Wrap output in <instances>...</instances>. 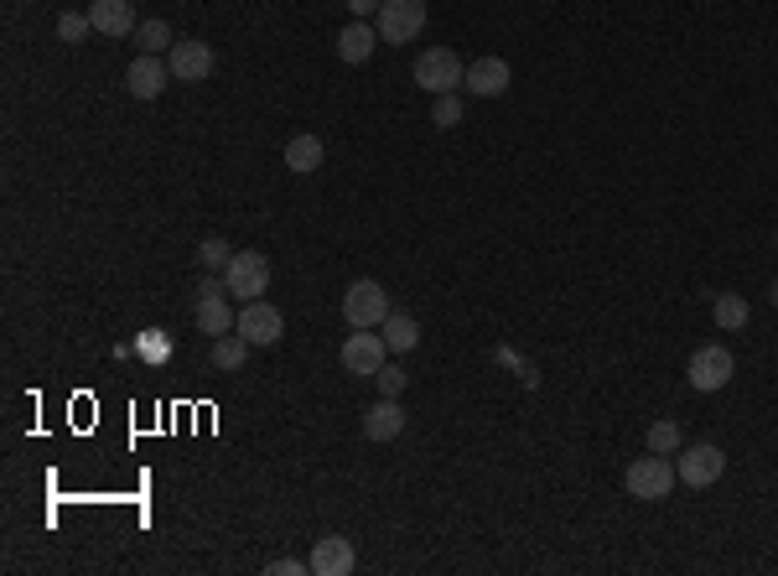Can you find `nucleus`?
Masks as SVG:
<instances>
[{
    "label": "nucleus",
    "instance_id": "nucleus-1",
    "mask_svg": "<svg viewBox=\"0 0 778 576\" xmlns=\"http://www.w3.org/2000/svg\"><path fill=\"white\" fill-rule=\"evenodd\" d=\"M680 483L675 462L664 458V452H649V458H633L623 473V489L633 493V499H643V504H660V499H670V489Z\"/></svg>",
    "mask_w": 778,
    "mask_h": 576
},
{
    "label": "nucleus",
    "instance_id": "nucleus-2",
    "mask_svg": "<svg viewBox=\"0 0 778 576\" xmlns=\"http://www.w3.org/2000/svg\"><path fill=\"white\" fill-rule=\"evenodd\" d=\"M374 27H379L385 48H406V42H416L425 32V0H385Z\"/></svg>",
    "mask_w": 778,
    "mask_h": 576
},
{
    "label": "nucleus",
    "instance_id": "nucleus-3",
    "mask_svg": "<svg viewBox=\"0 0 778 576\" xmlns=\"http://www.w3.org/2000/svg\"><path fill=\"white\" fill-rule=\"evenodd\" d=\"M462 78H467V63H462L452 48H425L421 57H416V84H421L425 94H458Z\"/></svg>",
    "mask_w": 778,
    "mask_h": 576
},
{
    "label": "nucleus",
    "instance_id": "nucleus-4",
    "mask_svg": "<svg viewBox=\"0 0 778 576\" xmlns=\"http://www.w3.org/2000/svg\"><path fill=\"white\" fill-rule=\"evenodd\" d=\"M732 374H737V358H732V348H722V343H706V348H695L691 364H685V379H691V390H701V395L727 390Z\"/></svg>",
    "mask_w": 778,
    "mask_h": 576
},
{
    "label": "nucleus",
    "instance_id": "nucleus-5",
    "mask_svg": "<svg viewBox=\"0 0 778 576\" xmlns=\"http://www.w3.org/2000/svg\"><path fill=\"white\" fill-rule=\"evenodd\" d=\"M223 286H229V296H239V302L265 296V291H271V260L260 250H234L229 271H223Z\"/></svg>",
    "mask_w": 778,
    "mask_h": 576
},
{
    "label": "nucleus",
    "instance_id": "nucleus-6",
    "mask_svg": "<svg viewBox=\"0 0 778 576\" xmlns=\"http://www.w3.org/2000/svg\"><path fill=\"white\" fill-rule=\"evenodd\" d=\"M675 473H680V483H691V489H711V483H722V473H727V452H722L716 441L680 447Z\"/></svg>",
    "mask_w": 778,
    "mask_h": 576
},
{
    "label": "nucleus",
    "instance_id": "nucleus-7",
    "mask_svg": "<svg viewBox=\"0 0 778 576\" xmlns=\"http://www.w3.org/2000/svg\"><path fill=\"white\" fill-rule=\"evenodd\" d=\"M395 312L389 306V291L379 281H354V286L343 291V323L348 327H379Z\"/></svg>",
    "mask_w": 778,
    "mask_h": 576
},
{
    "label": "nucleus",
    "instance_id": "nucleus-8",
    "mask_svg": "<svg viewBox=\"0 0 778 576\" xmlns=\"http://www.w3.org/2000/svg\"><path fill=\"white\" fill-rule=\"evenodd\" d=\"M234 333L244 343H254V348H271V343H281V333H286V317H281V306H271L265 296H254V302L239 306Z\"/></svg>",
    "mask_w": 778,
    "mask_h": 576
},
{
    "label": "nucleus",
    "instance_id": "nucleus-9",
    "mask_svg": "<svg viewBox=\"0 0 778 576\" xmlns=\"http://www.w3.org/2000/svg\"><path fill=\"white\" fill-rule=\"evenodd\" d=\"M385 354L389 343L385 333H374V327H354V338L343 343V374H358V379H374V374L385 369Z\"/></svg>",
    "mask_w": 778,
    "mask_h": 576
},
{
    "label": "nucleus",
    "instance_id": "nucleus-10",
    "mask_svg": "<svg viewBox=\"0 0 778 576\" xmlns=\"http://www.w3.org/2000/svg\"><path fill=\"white\" fill-rule=\"evenodd\" d=\"M167 63H171V78L177 84H208L213 78V69H219V57H213V48L208 42H177V48L167 52Z\"/></svg>",
    "mask_w": 778,
    "mask_h": 576
},
{
    "label": "nucleus",
    "instance_id": "nucleus-11",
    "mask_svg": "<svg viewBox=\"0 0 778 576\" xmlns=\"http://www.w3.org/2000/svg\"><path fill=\"white\" fill-rule=\"evenodd\" d=\"M171 84V63L151 57V52H140L136 63L125 69V88H130V100H161Z\"/></svg>",
    "mask_w": 778,
    "mask_h": 576
},
{
    "label": "nucleus",
    "instance_id": "nucleus-12",
    "mask_svg": "<svg viewBox=\"0 0 778 576\" xmlns=\"http://www.w3.org/2000/svg\"><path fill=\"white\" fill-rule=\"evenodd\" d=\"M467 94H477V100H498V94H508V84H514V69H508L504 57H477V63H467Z\"/></svg>",
    "mask_w": 778,
    "mask_h": 576
},
{
    "label": "nucleus",
    "instance_id": "nucleus-13",
    "mask_svg": "<svg viewBox=\"0 0 778 576\" xmlns=\"http://www.w3.org/2000/svg\"><path fill=\"white\" fill-rule=\"evenodd\" d=\"M358 566V551L354 541H343V535H322L312 545V576H348Z\"/></svg>",
    "mask_w": 778,
    "mask_h": 576
},
{
    "label": "nucleus",
    "instance_id": "nucleus-14",
    "mask_svg": "<svg viewBox=\"0 0 778 576\" xmlns=\"http://www.w3.org/2000/svg\"><path fill=\"white\" fill-rule=\"evenodd\" d=\"M88 21H94V32L99 36H136V6H130V0H94V6H88Z\"/></svg>",
    "mask_w": 778,
    "mask_h": 576
},
{
    "label": "nucleus",
    "instance_id": "nucleus-15",
    "mask_svg": "<svg viewBox=\"0 0 778 576\" xmlns=\"http://www.w3.org/2000/svg\"><path fill=\"white\" fill-rule=\"evenodd\" d=\"M406 431V406L395 395H379V406L364 410V437L369 441H395Z\"/></svg>",
    "mask_w": 778,
    "mask_h": 576
},
{
    "label": "nucleus",
    "instance_id": "nucleus-16",
    "mask_svg": "<svg viewBox=\"0 0 778 576\" xmlns=\"http://www.w3.org/2000/svg\"><path fill=\"white\" fill-rule=\"evenodd\" d=\"M374 48H385L374 21H348V27L338 32V57H343V63H354V69H358V63H369Z\"/></svg>",
    "mask_w": 778,
    "mask_h": 576
},
{
    "label": "nucleus",
    "instance_id": "nucleus-17",
    "mask_svg": "<svg viewBox=\"0 0 778 576\" xmlns=\"http://www.w3.org/2000/svg\"><path fill=\"white\" fill-rule=\"evenodd\" d=\"M239 312L229 306V291H213V296H198V333L208 338H223V333H234Z\"/></svg>",
    "mask_w": 778,
    "mask_h": 576
},
{
    "label": "nucleus",
    "instance_id": "nucleus-18",
    "mask_svg": "<svg viewBox=\"0 0 778 576\" xmlns=\"http://www.w3.org/2000/svg\"><path fill=\"white\" fill-rule=\"evenodd\" d=\"M322 156H327L322 136H291V140H286V167L296 171V177L317 171V167H322Z\"/></svg>",
    "mask_w": 778,
    "mask_h": 576
},
{
    "label": "nucleus",
    "instance_id": "nucleus-19",
    "mask_svg": "<svg viewBox=\"0 0 778 576\" xmlns=\"http://www.w3.org/2000/svg\"><path fill=\"white\" fill-rule=\"evenodd\" d=\"M385 343H389V354H410L416 343H421V323L410 317V312H389L385 323Z\"/></svg>",
    "mask_w": 778,
    "mask_h": 576
},
{
    "label": "nucleus",
    "instance_id": "nucleus-20",
    "mask_svg": "<svg viewBox=\"0 0 778 576\" xmlns=\"http://www.w3.org/2000/svg\"><path fill=\"white\" fill-rule=\"evenodd\" d=\"M711 317H716V327H722V333H743L747 317H753V306H747L737 291H722V296H716V306H711Z\"/></svg>",
    "mask_w": 778,
    "mask_h": 576
},
{
    "label": "nucleus",
    "instance_id": "nucleus-21",
    "mask_svg": "<svg viewBox=\"0 0 778 576\" xmlns=\"http://www.w3.org/2000/svg\"><path fill=\"white\" fill-rule=\"evenodd\" d=\"M250 348H254V343L234 338V333H223V338H213V369H223V374L244 369V358H250Z\"/></svg>",
    "mask_w": 778,
    "mask_h": 576
},
{
    "label": "nucleus",
    "instance_id": "nucleus-22",
    "mask_svg": "<svg viewBox=\"0 0 778 576\" xmlns=\"http://www.w3.org/2000/svg\"><path fill=\"white\" fill-rule=\"evenodd\" d=\"M136 48L151 52V57H161V52H171L177 42H171V27H167V21L156 17V21H140V27H136Z\"/></svg>",
    "mask_w": 778,
    "mask_h": 576
},
{
    "label": "nucleus",
    "instance_id": "nucleus-23",
    "mask_svg": "<svg viewBox=\"0 0 778 576\" xmlns=\"http://www.w3.org/2000/svg\"><path fill=\"white\" fill-rule=\"evenodd\" d=\"M680 447H685V437H680L675 421H654V426H649V452H664V458H675Z\"/></svg>",
    "mask_w": 778,
    "mask_h": 576
},
{
    "label": "nucleus",
    "instance_id": "nucleus-24",
    "mask_svg": "<svg viewBox=\"0 0 778 576\" xmlns=\"http://www.w3.org/2000/svg\"><path fill=\"white\" fill-rule=\"evenodd\" d=\"M431 125H441V130L462 125V100H458V94H431Z\"/></svg>",
    "mask_w": 778,
    "mask_h": 576
},
{
    "label": "nucleus",
    "instance_id": "nucleus-25",
    "mask_svg": "<svg viewBox=\"0 0 778 576\" xmlns=\"http://www.w3.org/2000/svg\"><path fill=\"white\" fill-rule=\"evenodd\" d=\"M198 260H203L208 271H229V260H234V250H229V239L208 234L203 244H198Z\"/></svg>",
    "mask_w": 778,
    "mask_h": 576
},
{
    "label": "nucleus",
    "instance_id": "nucleus-26",
    "mask_svg": "<svg viewBox=\"0 0 778 576\" xmlns=\"http://www.w3.org/2000/svg\"><path fill=\"white\" fill-rule=\"evenodd\" d=\"M88 32H94L88 11H63V17H57V36H63V42H84Z\"/></svg>",
    "mask_w": 778,
    "mask_h": 576
},
{
    "label": "nucleus",
    "instance_id": "nucleus-27",
    "mask_svg": "<svg viewBox=\"0 0 778 576\" xmlns=\"http://www.w3.org/2000/svg\"><path fill=\"white\" fill-rule=\"evenodd\" d=\"M406 379H410V374L400 369V364H385V369L374 374V385H379V395H395V400L406 395Z\"/></svg>",
    "mask_w": 778,
    "mask_h": 576
},
{
    "label": "nucleus",
    "instance_id": "nucleus-28",
    "mask_svg": "<svg viewBox=\"0 0 778 576\" xmlns=\"http://www.w3.org/2000/svg\"><path fill=\"white\" fill-rule=\"evenodd\" d=\"M271 576H312V561H296V556H275L271 566H265Z\"/></svg>",
    "mask_w": 778,
    "mask_h": 576
},
{
    "label": "nucleus",
    "instance_id": "nucleus-29",
    "mask_svg": "<svg viewBox=\"0 0 778 576\" xmlns=\"http://www.w3.org/2000/svg\"><path fill=\"white\" fill-rule=\"evenodd\" d=\"M136 348H140V358H167V354H171V343L161 338V327H151V333H146Z\"/></svg>",
    "mask_w": 778,
    "mask_h": 576
},
{
    "label": "nucleus",
    "instance_id": "nucleus-30",
    "mask_svg": "<svg viewBox=\"0 0 778 576\" xmlns=\"http://www.w3.org/2000/svg\"><path fill=\"white\" fill-rule=\"evenodd\" d=\"M343 6L354 11V21H369V17H379V6H385V0H343Z\"/></svg>",
    "mask_w": 778,
    "mask_h": 576
},
{
    "label": "nucleus",
    "instance_id": "nucleus-31",
    "mask_svg": "<svg viewBox=\"0 0 778 576\" xmlns=\"http://www.w3.org/2000/svg\"><path fill=\"white\" fill-rule=\"evenodd\" d=\"M768 302H774V306H778V275H774V286H768Z\"/></svg>",
    "mask_w": 778,
    "mask_h": 576
}]
</instances>
